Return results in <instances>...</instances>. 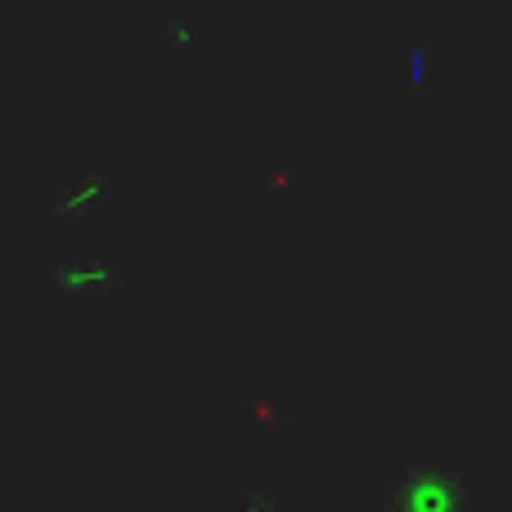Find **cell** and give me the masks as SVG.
<instances>
[{
	"label": "cell",
	"instance_id": "1",
	"mask_svg": "<svg viewBox=\"0 0 512 512\" xmlns=\"http://www.w3.org/2000/svg\"><path fill=\"white\" fill-rule=\"evenodd\" d=\"M468 481L445 468H413L400 477L391 512H468Z\"/></svg>",
	"mask_w": 512,
	"mask_h": 512
},
{
	"label": "cell",
	"instance_id": "2",
	"mask_svg": "<svg viewBox=\"0 0 512 512\" xmlns=\"http://www.w3.org/2000/svg\"><path fill=\"white\" fill-rule=\"evenodd\" d=\"M239 512H283V499H279V495H265V490H261V495H248V499L239 504Z\"/></svg>",
	"mask_w": 512,
	"mask_h": 512
}]
</instances>
